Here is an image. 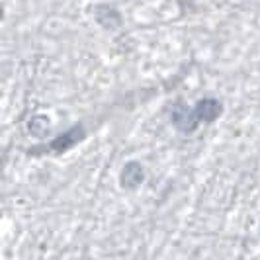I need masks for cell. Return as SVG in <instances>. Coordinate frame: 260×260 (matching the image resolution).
I'll use <instances>...</instances> for the list:
<instances>
[{
  "mask_svg": "<svg viewBox=\"0 0 260 260\" xmlns=\"http://www.w3.org/2000/svg\"><path fill=\"white\" fill-rule=\"evenodd\" d=\"M82 137H84V127L78 123V125H75V127L67 129L65 133H61L59 137L51 139L47 147H38V149H31L29 153H34V151H45V149H47V151H51V153H55V155H61V153H67L69 149H73V147H75V145H77Z\"/></svg>",
  "mask_w": 260,
  "mask_h": 260,
  "instance_id": "1",
  "label": "cell"
},
{
  "mask_svg": "<svg viewBox=\"0 0 260 260\" xmlns=\"http://www.w3.org/2000/svg\"><path fill=\"white\" fill-rule=\"evenodd\" d=\"M170 121L180 133H192L200 125V121L194 116V110L186 108L184 104H174L172 112H170Z\"/></svg>",
  "mask_w": 260,
  "mask_h": 260,
  "instance_id": "2",
  "label": "cell"
},
{
  "mask_svg": "<svg viewBox=\"0 0 260 260\" xmlns=\"http://www.w3.org/2000/svg\"><path fill=\"white\" fill-rule=\"evenodd\" d=\"M145 180V169L141 162L137 160H129L123 165V170L119 174V182H121V188L125 190H137Z\"/></svg>",
  "mask_w": 260,
  "mask_h": 260,
  "instance_id": "3",
  "label": "cell"
},
{
  "mask_svg": "<svg viewBox=\"0 0 260 260\" xmlns=\"http://www.w3.org/2000/svg\"><path fill=\"white\" fill-rule=\"evenodd\" d=\"M192 110H194V116L200 123H211V121H215L217 117L221 116L223 106L215 98H202Z\"/></svg>",
  "mask_w": 260,
  "mask_h": 260,
  "instance_id": "4",
  "label": "cell"
},
{
  "mask_svg": "<svg viewBox=\"0 0 260 260\" xmlns=\"http://www.w3.org/2000/svg\"><path fill=\"white\" fill-rule=\"evenodd\" d=\"M94 20L104 27V29H117L123 24L121 14L117 12V8L110 6V4H96L94 6Z\"/></svg>",
  "mask_w": 260,
  "mask_h": 260,
  "instance_id": "5",
  "label": "cell"
},
{
  "mask_svg": "<svg viewBox=\"0 0 260 260\" xmlns=\"http://www.w3.org/2000/svg\"><path fill=\"white\" fill-rule=\"evenodd\" d=\"M27 131L29 135H34L36 139H45L51 135V119L47 116H34L29 121H27Z\"/></svg>",
  "mask_w": 260,
  "mask_h": 260,
  "instance_id": "6",
  "label": "cell"
}]
</instances>
